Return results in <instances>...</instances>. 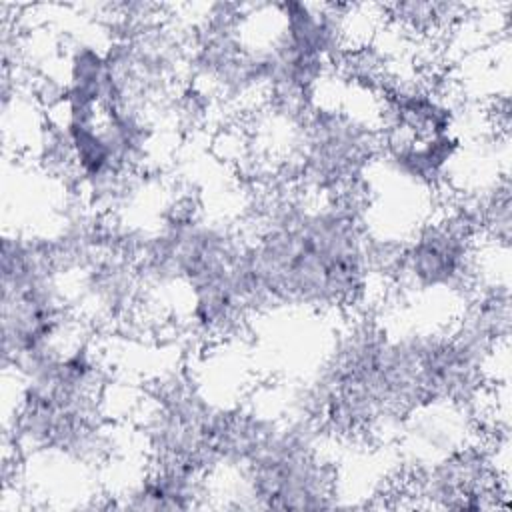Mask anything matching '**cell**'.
I'll return each instance as SVG.
<instances>
[{
    "label": "cell",
    "instance_id": "2",
    "mask_svg": "<svg viewBox=\"0 0 512 512\" xmlns=\"http://www.w3.org/2000/svg\"><path fill=\"white\" fill-rule=\"evenodd\" d=\"M302 170L306 178L324 190L342 194L362 176L366 162L378 146L374 134L358 120L336 112L316 110L308 120Z\"/></svg>",
    "mask_w": 512,
    "mask_h": 512
},
{
    "label": "cell",
    "instance_id": "3",
    "mask_svg": "<svg viewBox=\"0 0 512 512\" xmlns=\"http://www.w3.org/2000/svg\"><path fill=\"white\" fill-rule=\"evenodd\" d=\"M474 224L456 214L426 226L398 256V272L420 290H450L472 274Z\"/></svg>",
    "mask_w": 512,
    "mask_h": 512
},
{
    "label": "cell",
    "instance_id": "1",
    "mask_svg": "<svg viewBox=\"0 0 512 512\" xmlns=\"http://www.w3.org/2000/svg\"><path fill=\"white\" fill-rule=\"evenodd\" d=\"M356 200L324 206L288 204L248 248L256 298L336 308L356 304L368 286L370 250Z\"/></svg>",
    "mask_w": 512,
    "mask_h": 512
}]
</instances>
